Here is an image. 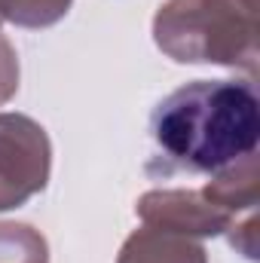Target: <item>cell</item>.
<instances>
[{"mask_svg": "<svg viewBox=\"0 0 260 263\" xmlns=\"http://www.w3.org/2000/svg\"><path fill=\"white\" fill-rule=\"evenodd\" d=\"M150 132L172 168L214 175L257 153L260 101L254 83L193 80L156 104Z\"/></svg>", "mask_w": 260, "mask_h": 263, "instance_id": "1", "label": "cell"}, {"mask_svg": "<svg viewBox=\"0 0 260 263\" xmlns=\"http://www.w3.org/2000/svg\"><path fill=\"white\" fill-rule=\"evenodd\" d=\"M153 43L178 65H220L257 73V0H165Z\"/></svg>", "mask_w": 260, "mask_h": 263, "instance_id": "2", "label": "cell"}, {"mask_svg": "<svg viewBox=\"0 0 260 263\" xmlns=\"http://www.w3.org/2000/svg\"><path fill=\"white\" fill-rule=\"evenodd\" d=\"M52 144L46 129L25 114H0V211L22 208L46 190Z\"/></svg>", "mask_w": 260, "mask_h": 263, "instance_id": "3", "label": "cell"}, {"mask_svg": "<svg viewBox=\"0 0 260 263\" xmlns=\"http://www.w3.org/2000/svg\"><path fill=\"white\" fill-rule=\"evenodd\" d=\"M135 214L144 220V227L190 239L224 236L233 223V217L211 205L202 196V190H150L138 199Z\"/></svg>", "mask_w": 260, "mask_h": 263, "instance_id": "4", "label": "cell"}, {"mask_svg": "<svg viewBox=\"0 0 260 263\" xmlns=\"http://www.w3.org/2000/svg\"><path fill=\"white\" fill-rule=\"evenodd\" d=\"M202 196L211 205H217L220 211H227L233 220H239L248 211H257V199H260L257 153H248L239 162L214 172L211 181L202 187Z\"/></svg>", "mask_w": 260, "mask_h": 263, "instance_id": "5", "label": "cell"}, {"mask_svg": "<svg viewBox=\"0 0 260 263\" xmlns=\"http://www.w3.org/2000/svg\"><path fill=\"white\" fill-rule=\"evenodd\" d=\"M117 263H208L202 239L141 227L120 248Z\"/></svg>", "mask_w": 260, "mask_h": 263, "instance_id": "6", "label": "cell"}, {"mask_svg": "<svg viewBox=\"0 0 260 263\" xmlns=\"http://www.w3.org/2000/svg\"><path fill=\"white\" fill-rule=\"evenodd\" d=\"M0 263H49L46 236L31 223L0 220Z\"/></svg>", "mask_w": 260, "mask_h": 263, "instance_id": "7", "label": "cell"}, {"mask_svg": "<svg viewBox=\"0 0 260 263\" xmlns=\"http://www.w3.org/2000/svg\"><path fill=\"white\" fill-rule=\"evenodd\" d=\"M73 0H0V22L15 28H49L67 15Z\"/></svg>", "mask_w": 260, "mask_h": 263, "instance_id": "8", "label": "cell"}, {"mask_svg": "<svg viewBox=\"0 0 260 263\" xmlns=\"http://www.w3.org/2000/svg\"><path fill=\"white\" fill-rule=\"evenodd\" d=\"M18 92V52L0 31V107Z\"/></svg>", "mask_w": 260, "mask_h": 263, "instance_id": "9", "label": "cell"}]
</instances>
